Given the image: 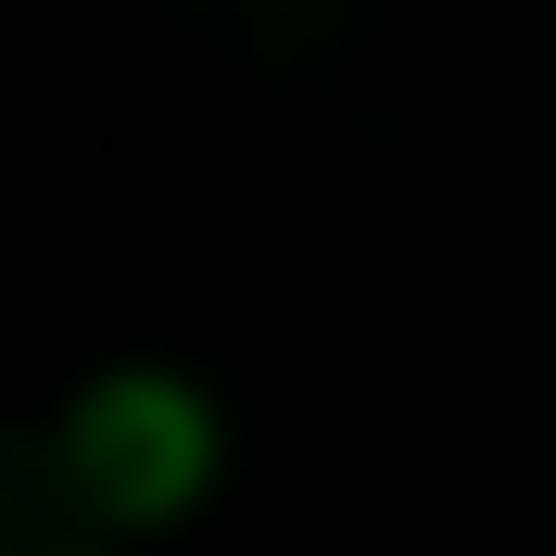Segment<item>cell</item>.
Returning <instances> with one entry per match:
<instances>
[{
    "instance_id": "cell-1",
    "label": "cell",
    "mask_w": 556,
    "mask_h": 556,
    "mask_svg": "<svg viewBox=\"0 0 556 556\" xmlns=\"http://www.w3.org/2000/svg\"><path fill=\"white\" fill-rule=\"evenodd\" d=\"M51 443L76 455V481L102 493V519L139 531L165 519V506H190L215 468V417L190 380H152V367H127V380H102L89 405H76V430H51Z\"/></svg>"
},
{
    "instance_id": "cell-2",
    "label": "cell",
    "mask_w": 556,
    "mask_h": 556,
    "mask_svg": "<svg viewBox=\"0 0 556 556\" xmlns=\"http://www.w3.org/2000/svg\"><path fill=\"white\" fill-rule=\"evenodd\" d=\"M0 556H114L102 493L51 430H0Z\"/></svg>"
}]
</instances>
